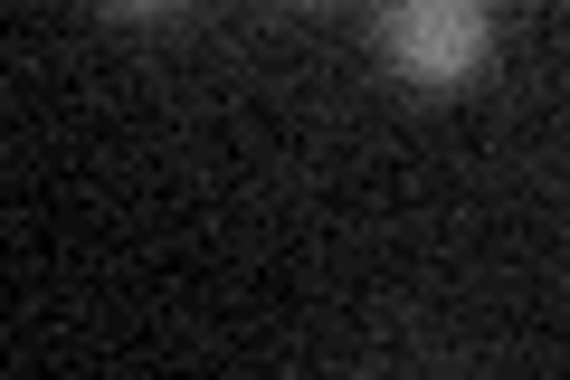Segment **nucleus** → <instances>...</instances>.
I'll use <instances>...</instances> for the list:
<instances>
[{"label": "nucleus", "mask_w": 570, "mask_h": 380, "mask_svg": "<svg viewBox=\"0 0 570 380\" xmlns=\"http://www.w3.org/2000/svg\"><path fill=\"white\" fill-rule=\"evenodd\" d=\"M485 39H494V10H485V0H390V10H381L390 67H400L409 86H428V96L466 86L475 58H485Z\"/></svg>", "instance_id": "f257e3e1"}, {"label": "nucleus", "mask_w": 570, "mask_h": 380, "mask_svg": "<svg viewBox=\"0 0 570 380\" xmlns=\"http://www.w3.org/2000/svg\"><path fill=\"white\" fill-rule=\"evenodd\" d=\"M115 10H134V20H153V10H171V0H115Z\"/></svg>", "instance_id": "f03ea898"}]
</instances>
